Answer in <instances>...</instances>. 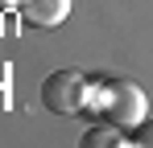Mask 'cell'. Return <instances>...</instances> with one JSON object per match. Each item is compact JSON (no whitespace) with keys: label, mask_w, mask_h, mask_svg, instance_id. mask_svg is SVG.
<instances>
[{"label":"cell","mask_w":153,"mask_h":148,"mask_svg":"<svg viewBox=\"0 0 153 148\" xmlns=\"http://www.w3.org/2000/svg\"><path fill=\"white\" fill-rule=\"evenodd\" d=\"M83 144L87 148H124V144H132V136H124V127H116V123H95L87 136H83Z\"/></svg>","instance_id":"4"},{"label":"cell","mask_w":153,"mask_h":148,"mask_svg":"<svg viewBox=\"0 0 153 148\" xmlns=\"http://www.w3.org/2000/svg\"><path fill=\"white\" fill-rule=\"evenodd\" d=\"M132 144H141V148H153V119H141L137 127H132Z\"/></svg>","instance_id":"5"},{"label":"cell","mask_w":153,"mask_h":148,"mask_svg":"<svg viewBox=\"0 0 153 148\" xmlns=\"http://www.w3.org/2000/svg\"><path fill=\"white\" fill-rule=\"evenodd\" d=\"M145 107H149V99H145V91H141L137 82H128V78H95L91 111H95L100 119L132 132L137 123L145 119Z\"/></svg>","instance_id":"1"},{"label":"cell","mask_w":153,"mask_h":148,"mask_svg":"<svg viewBox=\"0 0 153 148\" xmlns=\"http://www.w3.org/2000/svg\"><path fill=\"white\" fill-rule=\"evenodd\" d=\"M17 12L33 29H58V25L71 17V0H21Z\"/></svg>","instance_id":"3"},{"label":"cell","mask_w":153,"mask_h":148,"mask_svg":"<svg viewBox=\"0 0 153 148\" xmlns=\"http://www.w3.org/2000/svg\"><path fill=\"white\" fill-rule=\"evenodd\" d=\"M91 91H95V78H87L83 70H54L42 78V107L54 115H83L91 111Z\"/></svg>","instance_id":"2"},{"label":"cell","mask_w":153,"mask_h":148,"mask_svg":"<svg viewBox=\"0 0 153 148\" xmlns=\"http://www.w3.org/2000/svg\"><path fill=\"white\" fill-rule=\"evenodd\" d=\"M8 4H21V0H0V8H8Z\"/></svg>","instance_id":"6"}]
</instances>
